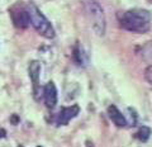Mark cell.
<instances>
[{"instance_id": "cell-1", "label": "cell", "mask_w": 152, "mask_h": 147, "mask_svg": "<svg viewBox=\"0 0 152 147\" xmlns=\"http://www.w3.org/2000/svg\"><path fill=\"white\" fill-rule=\"evenodd\" d=\"M123 29L132 33H146L151 28V14L145 9H129L119 17Z\"/></svg>"}, {"instance_id": "cell-2", "label": "cell", "mask_w": 152, "mask_h": 147, "mask_svg": "<svg viewBox=\"0 0 152 147\" xmlns=\"http://www.w3.org/2000/svg\"><path fill=\"white\" fill-rule=\"evenodd\" d=\"M83 3L93 31L95 32L96 36L103 37L105 34V29H107V19L102 5L96 0H84Z\"/></svg>"}, {"instance_id": "cell-3", "label": "cell", "mask_w": 152, "mask_h": 147, "mask_svg": "<svg viewBox=\"0 0 152 147\" xmlns=\"http://www.w3.org/2000/svg\"><path fill=\"white\" fill-rule=\"evenodd\" d=\"M28 13H29V17H31V24L34 27V29L41 36H43L45 38H48V39L55 38L56 33L53 29V26L51 24V22L43 15V13L39 9L36 5H31L29 9H28Z\"/></svg>"}, {"instance_id": "cell-4", "label": "cell", "mask_w": 152, "mask_h": 147, "mask_svg": "<svg viewBox=\"0 0 152 147\" xmlns=\"http://www.w3.org/2000/svg\"><path fill=\"white\" fill-rule=\"evenodd\" d=\"M10 17L14 26L19 29H26L31 24V17L27 9H17L14 8L10 10Z\"/></svg>"}, {"instance_id": "cell-5", "label": "cell", "mask_w": 152, "mask_h": 147, "mask_svg": "<svg viewBox=\"0 0 152 147\" xmlns=\"http://www.w3.org/2000/svg\"><path fill=\"white\" fill-rule=\"evenodd\" d=\"M79 113H80V107L76 105V104H74V105H71V107L62 108L58 114H57L56 124L57 126H66L71 119H74L75 117H77Z\"/></svg>"}, {"instance_id": "cell-6", "label": "cell", "mask_w": 152, "mask_h": 147, "mask_svg": "<svg viewBox=\"0 0 152 147\" xmlns=\"http://www.w3.org/2000/svg\"><path fill=\"white\" fill-rule=\"evenodd\" d=\"M43 98H45V104L47 108H55V105L57 104V89L56 85L50 81L45 85L43 88Z\"/></svg>"}, {"instance_id": "cell-7", "label": "cell", "mask_w": 152, "mask_h": 147, "mask_svg": "<svg viewBox=\"0 0 152 147\" xmlns=\"http://www.w3.org/2000/svg\"><path fill=\"white\" fill-rule=\"evenodd\" d=\"M108 116L112 119V122L117 127H126L127 126V119L126 117L122 114V112L118 109L115 105H109L108 107Z\"/></svg>"}, {"instance_id": "cell-8", "label": "cell", "mask_w": 152, "mask_h": 147, "mask_svg": "<svg viewBox=\"0 0 152 147\" xmlns=\"http://www.w3.org/2000/svg\"><path fill=\"white\" fill-rule=\"evenodd\" d=\"M39 72H41V64L38 61H32L28 66V74L33 83V89L34 93H37V86H38V80H39Z\"/></svg>"}, {"instance_id": "cell-9", "label": "cell", "mask_w": 152, "mask_h": 147, "mask_svg": "<svg viewBox=\"0 0 152 147\" xmlns=\"http://www.w3.org/2000/svg\"><path fill=\"white\" fill-rule=\"evenodd\" d=\"M140 55L143 61H146V62H148V64H152V41L146 42V43L141 47Z\"/></svg>"}, {"instance_id": "cell-10", "label": "cell", "mask_w": 152, "mask_h": 147, "mask_svg": "<svg viewBox=\"0 0 152 147\" xmlns=\"http://www.w3.org/2000/svg\"><path fill=\"white\" fill-rule=\"evenodd\" d=\"M152 133V131H151V128L150 127H147V126H142L138 132L136 133V137L138 138L141 142H147L150 138V136Z\"/></svg>"}, {"instance_id": "cell-11", "label": "cell", "mask_w": 152, "mask_h": 147, "mask_svg": "<svg viewBox=\"0 0 152 147\" xmlns=\"http://www.w3.org/2000/svg\"><path fill=\"white\" fill-rule=\"evenodd\" d=\"M145 79L152 85V65L147 66L146 70H145Z\"/></svg>"}, {"instance_id": "cell-12", "label": "cell", "mask_w": 152, "mask_h": 147, "mask_svg": "<svg viewBox=\"0 0 152 147\" xmlns=\"http://www.w3.org/2000/svg\"><path fill=\"white\" fill-rule=\"evenodd\" d=\"M7 137V131L4 128H0V140L1 138H5Z\"/></svg>"}, {"instance_id": "cell-13", "label": "cell", "mask_w": 152, "mask_h": 147, "mask_svg": "<svg viewBox=\"0 0 152 147\" xmlns=\"http://www.w3.org/2000/svg\"><path fill=\"white\" fill-rule=\"evenodd\" d=\"M10 121L14 123V124H17V123H18V117L15 116V114H14V116H12V118H10Z\"/></svg>"}, {"instance_id": "cell-14", "label": "cell", "mask_w": 152, "mask_h": 147, "mask_svg": "<svg viewBox=\"0 0 152 147\" xmlns=\"http://www.w3.org/2000/svg\"><path fill=\"white\" fill-rule=\"evenodd\" d=\"M38 147H41V146H38Z\"/></svg>"}]
</instances>
